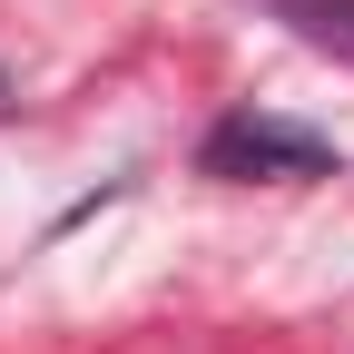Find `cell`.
Wrapping results in <instances>:
<instances>
[{
  "label": "cell",
  "mask_w": 354,
  "mask_h": 354,
  "mask_svg": "<svg viewBox=\"0 0 354 354\" xmlns=\"http://www.w3.org/2000/svg\"><path fill=\"white\" fill-rule=\"evenodd\" d=\"M266 10H276L305 50H325V59L354 69V0H266Z\"/></svg>",
  "instance_id": "7a4b0ae2"
},
{
  "label": "cell",
  "mask_w": 354,
  "mask_h": 354,
  "mask_svg": "<svg viewBox=\"0 0 354 354\" xmlns=\"http://www.w3.org/2000/svg\"><path fill=\"white\" fill-rule=\"evenodd\" d=\"M197 167H207V177H335L344 158L315 138V128H295V118L227 109V118L197 138Z\"/></svg>",
  "instance_id": "6da1fadb"
},
{
  "label": "cell",
  "mask_w": 354,
  "mask_h": 354,
  "mask_svg": "<svg viewBox=\"0 0 354 354\" xmlns=\"http://www.w3.org/2000/svg\"><path fill=\"white\" fill-rule=\"evenodd\" d=\"M0 109H10V79H0Z\"/></svg>",
  "instance_id": "3957f363"
}]
</instances>
